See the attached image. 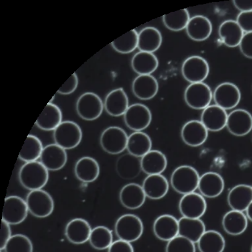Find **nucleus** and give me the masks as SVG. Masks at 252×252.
I'll use <instances>...</instances> for the list:
<instances>
[{"label":"nucleus","mask_w":252,"mask_h":252,"mask_svg":"<svg viewBox=\"0 0 252 252\" xmlns=\"http://www.w3.org/2000/svg\"><path fill=\"white\" fill-rule=\"evenodd\" d=\"M19 179L22 186L27 190H39L48 182L49 171L40 161L27 162L20 169Z\"/></svg>","instance_id":"obj_1"},{"label":"nucleus","mask_w":252,"mask_h":252,"mask_svg":"<svg viewBox=\"0 0 252 252\" xmlns=\"http://www.w3.org/2000/svg\"><path fill=\"white\" fill-rule=\"evenodd\" d=\"M200 175L194 167L184 165L177 167L171 175L170 183L173 190L185 195L198 189Z\"/></svg>","instance_id":"obj_2"},{"label":"nucleus","mask_w":252,"mask_h":252,"mask_svg":"<svg viewBox=\"0 0 252 252\" xmlns=\"http://www.w3.org/2000/svg\"><path fill=\"white\" fill-rule=\"evenodd\" d=\"M143 231V222L135 215H123L116 220L115 232L120 240L131 243L139 240Z\"/></svg>","instance_id":"obj_3"},{"label":"nucleus","mask_w":252,"mask_h":252,"mask_svg":"<svg viewBox=\"0 0 252 252\" xmlns=\"http://www.w3.org/2000/svg\"><path fill=\"white\" fill-rule=\"evenodd\" d=\"M55 143L65 150L78 147L82 139V131L78 124L72 121H63L53 131Z\"/></svg>","instance_id":"obj_4"},{"label":"nucleus","mask_w":252,"mask_h":252,"mask_svg":"<svg viewBox=\"0 0 252 252\" xmlns=\"http://www.w3.org/2000/svg\"><path fill=\"white\" fill-rule=\"evenodd\" d=\"M26 202L29 212L35 218H47L54 210V200L51 195L43 189L31 191L27 195Z\"/></svg>","instance_id":"obj_5"},{"label":"nucleus","mask_w":252,"mask_h":252,"mask_svg":"<svg viewBox=\"0 0 252 252\" xmlns=\"http://www.w3.org/2000/svg\"><path fill=\"white\" fill-rule=\"evenodd\" d=\"M127 134L122 128L110 126L102 132L100 144L102 149L110 155H118L127 149Z\"/></svg>","instance_id":"obj_6"},{"label":"nucleus","mask_w":252,"mask_h":252,"mask_svg":"<svg viewBox=\"0 0 252 252\" xmlns=\"http://www.w3.org/2000/svg\"><path fill=\"white\" fill-rule=\"evenodd\" d=\"M185 102L195 110H204L210 106L213 98L210 87L204 82L190 84L185 90Z\"/></svg>","instance_id":"obj_7"},{"label":"nucleus","mask_w":252,"mask_h":252,"mask_svg":"<svg viewBox=\"0 0 252 252\" xmlns=\"http://www.w3.org/2000/svg\"><path fill=\"white\" fill-rule=\"evenodd\" d=\"M78 116L86 121H94L101 115L104 103L97 94L92 92L82 94L76 102Z\"/></svg>","instance_id":"obj_8"},{"label":"nucleus","mask_w":252,"mask_h":252,"mask_svg":"<svg viewBox=\"0 0 252 252\" xmlns=\"http://www.w3.org/2000/svg\"><path fill=\"white\" fill-rule=\"evenodd\" d=\"M181 72L185 80L190 84L203 82L208 78L210 66L203 57L191 56L183 62Z\"/></svg>","instance_id":"obj_9"},{"label":"nucleus","mask_w":252,"mask_h":252,"mask_svg":"<svg viewBox=\"0 0 252 252\" xmlns=\"http://www.w3.org/2000/svg\"><path fill=\"white\" fill-rule=\"evenodd\" d=\"M124 118L128 128L134 131H142L151 124L152 113L147 106L135 103L129 106Z\"/></svg>","instance_id":"obj_10"},{"label":"nucleus","mask_w":252,"mask_h":252,"mask_svg":"<svg viewBox=\"0 0 252 252\" xmlns=\"http://www.w3.org/2000/svg\"><path fill=\"white\" fill-rule=\"evenodd\" d=\"M29 212L27 202L21 197L8 196L4 203L2 220L10 225L19 224L27 219Z\"/></svg>","instance_id":"obj_11"},{"label":"nucleus","mask_w":252,"mask_h":252,"mask_svg":"<svg viewBox=\"0 0 252 252\" xmlns=\"http://www.w3.org/2000/svg\"><path fill=\"white\" fill-rule=\"evenodd\" d=\"M179 210L185 218L200 219L206 212V200L202 194L195 192L183 195Z\"/></svg>","instance_id":"obj_12"},{"label":"nucleus","mask_w":252,"mask_h":252,"mask_svg":"<svg viewBox=\"0 0 252 252\" xmlns=\"http://www.w3.org/2000/svg\"><path fill=\"white\" fill-rule=\"evenodd\" d=\"M213 98L216 105L224 110L235 108L241 99V93L235 84L230 82L222 83L214 91Z\"/></svg>","instance_id":"obj_13"},{"label":"nucleus","mask_w":252,"mask_h":252,"mask_svg":"<svg viewBox=\"0 0 252 252\" xmlns=\"http://www.w3.org/2000/svg\"><path fill=\"white\" fill-rule=\"evenodd\" d=\"M226 127L232 135L243 137L252 130V115L246 110H234L228 114Z\"/></svg>","instance_id":"obj_14"},{"label":"nucleus","mask_w":252,"mask_h":252,"mask_svg":"<svg viewBox=\"0 0 252 252\" xmlns=\"http://www.w3.org/2000/svg\"><path fill=\"white\" fill-rule=\"evenodd\" d=\"M181 136L186 145L197 147L203 145L208 137V130L199 120H190L184 124Z\"/></svg>","instance_id":"obj_15"},{"label":"nucleus","mask_w":252,"mask_h":252,"mask_svg":"<svg viewBox=\"0 0 252 252\" xmlns=\"http://www.w3.org/2000/svg\"><path fill=\"white\" fill-rule=\"evenodd\" d=\"M40 162L48 171H58L63 168L67 162L66 150L57 144H50L43 148Z\"/></svg>","instance_id":"obj_16"},{"label":"nucleus","mask_w":252,"mask_h":252,"mask_svg":"<svg viewBox=\"0 0 252 252\" xmlns=\"http://www.w3.org/2000/svg\"><path fill=\"white\" fill-rule=\"evenodd\" d=\"M153 232L161 241H170L179 235V220L171 215H161L154 222Z\"/></svg>","instance_id":"obj_17"},{"label":"nucleus","mask_w":252,"mask_h":252,"mask_svg":"<svg viewBox=\"0 0 252 252\" xmlns=\"http://www.w3.org/2000/svg\"><path fill=\"white\" fill-rule=\"evenodd\" d=\"M224 189V179L219 173L209 171L201 175L198 189L204 198H216L222 194Z\"/></svg>","instance_id":"obj_18"},{"label":"nucleus","mask_w":252,"mask_h":252,"mask_svg":"<svg viewBox=\"0 0 252 252\" xmlns=\"http://www.w3.org/2000/svg\"><path fill=\"white\" fill-rule=\"evenodd\" d=\"M122 206L129 210H137L145 204L147 196L143 187L137 183H129L122 187L119 194Z\"/></svg>","instance_id":"obj_19"},{"label":"nucleus","mask_w":252,"mask_h":252,"mask_svg":"<svg viewBox=\"0 0 252 252\" xmlns=\"http://www.w3.org/2000/svg\"><path fill=\"white\" fill-rule=\"evenodd\" d=\"M228 114L226 110L214 104L203 110L201 122L208 131H220L226 127Z\"/></svg>","instance_id":"obj_20"},{"label":"nucleus","mask_w":252,"mask_h":252,"mask_svg":"<svg viewBox=\"0 0 252 252\" xmlns=\"http://www.w3.org/2000/svg\"><path fill=\"white\" fill-rule=\"evenodd\" d=\"M129 106V100L123 88L111 91L104 100V109L109 115L114 117L124 116Z\"/></svg>","instance_id":"obj_21"},{"label":"nucleus","mask_w":252,"mask_h":252,"mask_svg":"<svg viewBox=\"0 0 252 252\" xmlns=\"http://www.w3.org/2000/svg\"><path fill=\"white\" fill-rule=\"evenodd\" d=\"M158 82L152 75H139L133 80L132 92L139 99L147 100L155 97L158 92Z\"/></svg>","instance_id":"obj_22"},{"label":"nucleus","mask_w":252,"mask_h":252,"mask_svg":"<svg viewBox=\"0 0 252 252\" xmlns=\"http://www.w3.org/2000/svg\"><path fill=\"white\" fill-rule=\"evenodd\" d=\"M142 187L147 198L160 200L168 192L169 184L162 174L150 175L143 181Z\"/></svg>","instance_id":"obj_23"},{"label":"nucleus","mask_w":252,"mask_h":252,"mask_svg":"<svg viewBox=\"0 0 252 252\" xmlns=\"http://www.w3.org/2000/svg\"><path fill=\"white\" fill-rule=\"evenodd\" d=\"M92 230L90 223L86 220L76 218L66 224L65 236L71 243L78 245L89 241Z\"/></svg>","instance_id":"obj_24"},{"label":"nucleus","mask_w":252,"mask_h":252,"mask_svg":"<svg viewBox=\"0 0 252 252\" xmlns=\"http://www.w3.org/2000/svg\"><path fill=\"white\" fill-rule=\"evenodd\" d=\"M227 202L231 210L244 212L252 202V187L244 184L234 187L228 192Z\"/></svg>","instance_id":"obj_25"},{"label":"nucleus","mask_w":252,"mask_h":252,"mask_svg":"<svg viewBox=\"0 0 252 252\" xmlns=\"http://www.w3.org/2000/svg\"><path fill=\"white\" fill-rule=\"evenodd\" d=\"M212 24L210 20L203 15L190 18L186 28L187 35L192 40L205 41L212 32Z\"/></svg>","instance_id":"obj_26"},{"label":"nucleus","mask_w":252,"mask_h":252,"mask_svg":"<svg viewBox=\"0 0 252 252\" xmlns=\"http://www.w3.org/2000/svg\"><path fill=\"white\" fill-rule=\"evenodd\" d=\"M76 178L83 183H92L100 174V166L92 157H85L79 159L74 167Z\"/></svg>","instance_id":"obj_27"},{"label":"nucleus","mask_w":252,"mask_h":252,"mask_svg":"<svg viewBox=\"0 0 252 252\" xmlns=\"http://www.w3.org/2000/svg\"><path fill=\"white\" fill-rule=\"evenodd\" d=\"M116 169L122 179L126 180L135 179L143 171L141 158L129 153L122 155L116 161Z\"/></svg>","instance_id":"obj_28"},{"label":"nucleus","mask_w":252,"mask_h":252,"mask_svg":"<svg viewBox=\"0 0 252 252\" xmlns=\"http://www.w3.org/2000/svg\"><path fill=\"white\" fill-rule=\"evenodd\" d=\"M142 171L148 175L161 174L167 168V159L162 152L151 150L141 158Z\"/></svg>","instance_id":"obj_29"},{"label":"nucleus","mask_w":252,"mask_h":252,"mask_svg":"<svg viewBox=\"0 0 252 252\" xmlns=\"http://www.w3.org/2000/svg\"><path fill=\"white\" fill-rule=\"evenodd\" d=\"M248 220L244 212L231 210L226 212L222 218V228L229 235H240L247 229Z\"/></svg>","instance_id":"obj_30"},{"label":"nucleus","mask_w":252,"mask_h":252,"mask_svg":"<svg viewBox=\"0 0 252 252\" xmlns=\"http://www.w3.org/2000/svg\"><path fill=\"white\" fill-rule=\"evenodd\" d=\"M206 231V225L200 219L182 217L179 220V235L196 244Z\"/></svg>","instance_id":"obj_31"},{"label":"nucleus","mask_w":252,"mask_h":252,"mask_svg":"<svg viewBox=\"0 0 252 252\" xmlns=\"http://www.w3.org/2000/svg\"><path fill=\"white\" fill-rule=\"evenodd\" d=\"M162 36L155 27H148L138 33V47L140 51L153 53L160 47Z\"/></svg>","instance_id":"obj_32"},{"label":"nucleus","mask_w":252,"mask_h":252,"mask_svg":"<svg viewBox=\"0 0 252 252\" xmlns=\"http://www.w3.org/2000/svg\"><path fill=\"white\" fill-rule=\"evenodd\" d=\"M62 122V112L55 104L49 102L37 118L35 124L44 131H54Z\"/></svg>","instance_id":"obj_33"},{"label":"nucleus","mask_w":252,"mask_h":252,"mask_svg":"<svg viewBox=\"0 0 252 252\" xmlns=\"http://www.w3.org/2000/svg\"><path fill=\"white\" fill-rule=\"evenodd\" d=\"M218 32L222 43L228 47L239 46L244 35L237 22L233 20L224 21L219 28Z\"/></svg>","instance_id":"obj_34"},{"label":"nucleus","mask_w":252,"mask_h":252,"mask_svg":"<svg viewBox=\"0 0 252 252\" xmlns=\"http://www.w3.org/2000/svg\"><path fill=\"white\" fill-rule=\"evenodd\" d=\"M159 62L154 53L139 51L131 59V67L139 75H151L158 67Z\"/></svg>","instance_id":"obj_35"},{"label":"nucleus","mask_w":252,"mask_h":252,"mask_svg":"<svg viewBox=\"0 0 252 252\" xmlns=\"http://www.w3.org/2000/svg\"><path fill=\"white\" fill-rule=\"evenodd\" d=\"M152 146L151 137L143 131L133 132L128 137L127 151L136 157L141 158L151 151Z\"/></svg>","instance_id":"obj_36"},{"label":"nucleus","mask_w":252,"mask_h":252,"mask_svg":"<svg viewBox=\"0 0 252 252\" xmlns=\"http://www.w3.org/2000/svg\"><path fill=\"white\" fill-rule=\"evenodd\" d=\"M197 244L200 252H223L226 242L220 232L210 230L204 232Z\"/></svg>","instance_id":"obj_37"},{"label":"nucleus","mask_w":252,"mask_h":252,"mask_svg":"<svg viewBox=\"0 0 252 252\" xmlns=\"http://www.w3.org/2000/svg\"><path fill=\"white\" fill-rule=\"evenodd\" d=\"M43 148L42 143L38 137L29 135L20 152L19 159L26 163L37 161L40 158Z\"/></svg>","instance_id":"obj_38"},{"label":"nucleus","mask_w":252,"mask_h":252,"mask_svg":"<svg viewBox=\"0 0 252 252\" xmlns=\"http://www.w3.org/2000/svg\"><path fill=\"white\" fill-rule=\"evenodd\" d=\"M89 242L95 250L108 249L113 243L112 230L104 226H97L93 228Z\"/></svg>","instance_id":"obj_39"},{"label":"nucleus","mask_w":252,"mask_h":252,"mask_svg":"<svg viewBox=\"0 0 252 252\" xmlns=\"http://www.w3.org/2000/svg\"><path fill=\"white\" fill-rule=\"evenodd\" d=\"M188 10L183 9L172 12L163 16L162 21L165 27L171 31L179 32L186 29L190 21Z\"/></svg>","instance_id":"obj_40"},{"label":"nucleus","mask_w":252,"mask_h":252,"mask_svg":"<svg viewBox=\"0 0 252 252\" xmlns=\"http://www.w3.org/2000/svg\"><path fill=\"white\" fill-rule=\"evenodd\" d=\"M111 45L114 50L122 54L133 52L138 47L137 32L131 30L112 41Z\"/></svg>","instance_id":"obj_41"},{"label":"nucleus","mask_w":252,"mask_h":252,"mask_svg":"<svg viewBox=\"0 0 252 252\" xmlns=\"http://www.w3.org/2000/svg\"><path fill=\"white\" fill-rule=\"evenodd\" d=\"M4 250L5 252H33V244L27 236L15 234L10 238Z\"/></svg>","instance_id":"obj_42"},{"label":"nucleus","mask_w":252,"mask_h":252,"mask_svg":"<svg viewBox=\"0 0 252 252\" xmlns=\"http://www.w3.org/2000/svg\"><path fill=\"white\" fill-rule=\"evenodd\" d=\"M165 252H196V247L190 240L178 235L167 242Z\"/></svg>","instance_id":"obj_43"},{"label":"nucleus","mask_w":252,"mask_h":252,"mask_svg":"<svg viewBox=\"0 0 252 252\" xmlns=\"http://www.w3.org/2000/svg\"><path fill=\"white\" fill-rule=\"evenodd\" d=\"M78 85V78L76 73H74L66 80V82L59 88V90L57 91V93L61 94H64V95L70 94L76 91Z\"/></svg>","instance_id":"obj_44"},{"label":"nucleus","mask_w":252,"mask_h":252,"mask_svg":"<svg viewBox=\"0 0 252 252\" xmlns=\"http://www.w3.org/2000/svg\"><path fill=\"white\" fill-rule=\"evenodd\" d=\"M236 22L244 32H252V11L238 14Z\"/></svg>","instance_id":"obj_45"},{"label":"nucleus","mask_w":252,"mask_h":252,"mask_svg":"<svg viewBox=\"0 0 252 252\" xmlns=\"http://www.w3.org/2000/svg\"><path fill=\"white\" fill-rule=\"evenodd\" d=\"M239 47L240 51L244 56L252 59V32L244 33Z\"/></svg>","instance_id":"obj_46"},{"label":"nucleus","mask_w":252,"mask_h":252,"mask_svg":"<svg viewBox=\"0 0 252 252\" xmlns=\"http://www.w3.org/2000/svg\"><path fill=\"white\" fill-rule=\"evenodd\" d=\"M108 250V252H134L131 243L120 239L113 242Z\"/></svg>","instance_id":"obj_47"},{"label":"nucleus","mask_w":252,"mask_h":252,"mask_svg":"<svg viewBox=\"0 0 252 252\" xmlns=\"http://www.w3.org/2000/svg\"><path fill=\"white\" fill-rule=\"evenodd\" d=\"M11 229L10 224L1 220V231H0V250L1 251L5 249L6 244H7L10 238H11Z\"/></svg>","instance_id":"obj_48"},{"label":"nucleus","mask_w":252,"mask_h":252,"mask_svg":"<svg viewBox=\"0 0 252 252\" xmlns=\"http://www.w3.org/2000/svg\"><path fill=\"white\" fill-rule=\"evenodd\" d=\"M233 3L240 13L252 11V0H234Z\"/></svg>","instance_id":"obj_49"},{"label":"nucleus","mask_w":252,"mask_h":252,"mask_svg":"<svg viewBox=\"0 0 252 252\" xmlns=\"http://www.w3.org/2000/svg\"><path fill=\"white\" fill-rule=\"evenodd\" d=\"M246 212L248 220H251L252 222V202L251 204L248 206V208L246 209Z\"/></svg>","instance_id":"obj_50"},{"label":"nucleus","mask_w":252,"mask_h":252,"mask_svg":"<svg viewBox=\"0 0 252 252\" xmlns=\"http://www.w3.org/2000/svg\"><path fill=\"white\" fill-rule=\"evenodd\" d=\"M251 252H252V248H251Z\"/></svg>","instance_id":"obj_51"},{"label":"nucleus","mask_w":252,"mask_h":252,"mask_svg":"<svg viewBox=\"0 0 252 252\" xmlns=\"http://www.w3.org/2000/svg\"></svg>","instance_id":"obj_52"}]
</instances>
